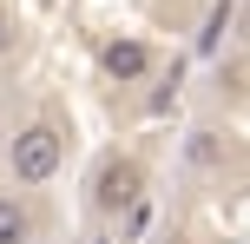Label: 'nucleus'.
<instances>
[{"label":"nucleus","mask_w":250,"mask_h":244,"mask_svg":"<svg viewBox=\"0 0 250 244\" xmlns=\"http://www.w3.org/2000/svg\"><path fill=\"white\" fill-rule=\"evenodd\" d=\"M60 165H66V139H60V126H46V119H33V126H20L7 139L13 185H46V178H60Z\"/></svg>","instance_id":"1"},{"label":"nucleus","mask_w":250,"mask_h":244,"mask_svg":"<svg viewBox=\"0 0 250 244\" xmlns=\"http://www.w3.org/2000/svg\"><path fill=\"white\" fill-rule=\"evenodd\" d=\"M86 198H92V211L99 218H119V211H132L138 198H145V172H138V158H99V172H92V185H86Z\"/></svg>","instance_id":"2"},{"label":"nucleus","mask_w":250,"mask_h":244,"mask_svg":"<svg viewBox=\"0 0 250 244\" xmlns=\"http://www.w3.org/2000/svg\"><path fill=\"white\" fill-rule=\"evenodd\" d=\"M99 66H105V79L132 86V79H145V73H151V46H138V40H112V46L99 53Z\"/></svg>","instance_id":"3"},{"label":"nucleus","mask_w":250,"mask_h":244,"mask_svg":"<svg viewBox=\"0 0 250 244\" xmlns=\"http://www.w3.org/2000/svg\"><path fill=\"white\" fill-rule=\"evenodd\" d=\"M230 13H237V0H211V13H204V26H198V53H217V46H224Z\"/></svg>","instance_id":"4"},{"label":"nucleus","mask_w":250,"mask_h":244,"mask_svg":"<svg viewBox=\"0 0 250 244\" xmlns=\"http://www.w3.org/2000/svg\"><path fill=\"white\" fill-rule=\"evenodd\" d=\"M26 231H33L26 205H20V198H0V244H26Z\"/></svg>","instance_id":"5"},{"label":"nucleus","mask_w":250,"mask_h":244,"mask_svg":"<svg viewBox=\"0 0 250 244\" xmlns=\"http://www.w3.org/2000/svg\"><path fill=\"white\" fill-rule=\"evenodd\" d=\"M185 158H191V165H198V172H211L217 158H224V139H217V132H191V145H185Z\"/></svg>","instance_id":"6"},{"label":"nucleus","mask_w":250,"mask_h":244,"mask_svg":"<svg viewBox=\"0 0 250 244\" xmlns=\"http://www.w3.org/2000/svg\"><path fill=\"white\" fill-rule=\"evenodd\" d=\"M7 53H13V13L0 7V60H7Z\"/></svg>","instance_id":"7"},{"label":"nucleus","mask_w":250,"mask_h":244,"mask_svg":"<svg viewBox=\"0 0 250 244\" xmlns=\"http://www.w3.org/2000/svg\"><path fill=\"white\" fill-rule=\"evenodd\" d=\"M92 244H112V238H92Z\"/></svg>","instance_id":"8"}]
</instances>
